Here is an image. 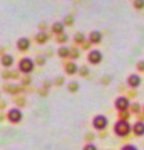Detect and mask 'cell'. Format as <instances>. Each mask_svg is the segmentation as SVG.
<instances>
[{
	"mask_svg": "<svg viewBox=\"0 0 144 150\" xmlns=\"http://www.w3.org/2000/svg\"><path fill=\"white\" fill-rule=\"evenodd\" d=\"M131 130H132L131 124L125 120H119L114 125V133L117 135H119V137H125V135H128L131 133Z\"/></svg>",
	"mask_w": 144,
	"mask_h": 150,
	"instance_id": "1",
	"label": "cell"
},
{
	"mask_svg": "<svg viewBox=\"0 0 144 150\" xmlns=\"http://www.w3.org/2000/svg\"><path fill=\"white\" fill-rule=\"evenodd\" d=\"M93 125H94L95 129L101 130L108 125V119H106L104 115H98L94 118V120H93Z\"/></svg>",
	"mask_w": 144,
	"mask_h": 150,
	"instance_id": "2",
	"label": "cell"
},
{
	"mask_svg": "<svg viewBox=\"0 0 144 150\" xmlns=\"http://www.w3.org/2000/svg\"><path fill=\"white\" fill-rule=\"evenodd\" d=\"M19 69L21 70L23 73H30L31 70L34 69L33 60H31V59H28V58L23 59L21 62H20V64H19Z\"/></svg>",
	"mask_w": 144,
	"mask_h": 150,
	"instance_id": "3",
	"label": "cell"
},
{
	"mask_svg": "<svg viewBox=\"0 0 144 150\" xmlns=\"http://www.w3.org/2000/svg\"><path fill=\"white\" fill-rule=\"evenodd\" d=\"M129 106H131V104H129V100L127 99V98L120 96V98H118V99L115 100V108H117L118 110H120V111H125Z\"/></svg>",
	"mask_w": 144,
	"mask_h": 150,
	"instance_id": "4",
	"label": "cell"
},
{
	"mask_svg": "<svg viewBox=\"0 0 144 150\" xmlns=\"http://www.w3.org/2000/svg\"><path fill=\"white\" fill-rule=\"evenodd\" d=\"M8 118L9 120L11 121V123H18V121H20L23 115H21V111L18 110V109H11L10 111L8 112Z\"/></svg>",
	"mask_w": 144,
	"mask_h": 150,
	"instance_id": "5",
	"label": "cell"
},
{
	"mask_svg": "<svg viewBox=\"0 0 144 150\" xmlns=\"http://www.w3.org/2000/svg\"><path fill=\"white\" fill-rule=\"evenodd\" d=\"M88 59H89V62L92 64H98V63L101 62L103 55H101V53L98 50H93V51H90V54L88 55Z\"/></svg>",
	"mask_w": 144,
	"mask_h": 150,
	"instance_id": "6",
	"label": "cell"
},
{
	"mask_svg": "<svg viewBox=\"0 0 144 150\" xmlns=\"http://www.w3.org/2000/svg\"><path fill=\"white\" fill-rule=\"evenodd\" d=\"M140 83H142L140 76L137 75V74H132L131 76L128 78V85L131 88H138L139 85H140Z\"/></svg>",
	"mask_w": 144,
	"mask_h": 150,
	"instance_id": "7",
	"label": "cell"
},
{
	"mask_svg": "<svg viewBox=\"0 0 144 150\" xmlns=\"http://www.w3.org/2000/svg\"><path fill=\"white\" fill-rule=\"evenodd\" d=\"M133 131H134V134L135 135H138V137L144 135V123L143 121H137V123L134 124V126H133Z\"/></svg>",
	"mask_w": 144,
	"mask_h": 150,
	"instance_id": "8",
	"label": "cell"
},
{
	"mask_svg": "<svg viewBox=\"0 0 144 150\" xmlns=\"http://www.w3.org/2000/svg\"><path fill=\"white\" fill-rule=\"evenodd\" d=\"M89 39L92 43H100L101 41V34L99 31H92L90 33V35H89Z\"/></svg>",
	"mask_w": 144,
	"mask_h": 150,
	"instance_id": "9",
	"label": "cell"
},
{
	"mask_svg": "<svg viewBox=\"0 0 144 150\" xmlns=\"http://www.w3.org/2000/svg\"><path fill=\"white\" fill-rule=\"evenodd\" d=\"M29 40L25 39V38H23V39H20L19 41H18V48H19L20 50H26V49H29Z\"/></svg>",
	"mask_w": 144,
	"mask_h": 150,
	"instance_id": "10",
	"label": "cell"
},
{
	"mask_svg": "<svg viewBox=\"0 0 144 150\" xmlns=\"http://www.w3.org/2000/svg\"><path fill=\"white\" fill-rule=\"evenodd\" d=\"M1 63L4 67H11L13 65V56L11 55H4L3 59H1Z\"/></svg>",
	"mask_w": 144,
	"mask_h": 150,
	"instance_id": "11",
	"label": "cell"
},
{
	"mask_svg": "<svg viewBox=\"0 0 144 150\" xmlns=\"http://www.w3.org/2000/svg\"><path fill=\"white\" fill-rule=\"evenodd\" d=\"M65 71H67L68 74H74V73L77 71V65L74 64V63H69V64H67Z\"/></svg>",
	"mask_w": 144,
	"mask_h": 150,
	"instance_id": "12",
	"label": "cell"
},
{
	"mask_svg": "<svg viewBox=\"0 0 144 150\" xmlns=\"http://www.w3.org/2000/svg\"><path fill=\"white\" fill-rule=\"evenodd\" d=\"M64 30V25L60 24V23H54L53 24V31L57 33V34H60V33H63Z\"/></svg>",
	"mask_w": 144,
	"mask_h": 150,
	"instance_id": "13",
	"label": "cell"
},
{
	"mask_svg": "<svg viewBox=\"0 0 144 150\" xmlns=\"http://www.w3.org/2000/svg\"><path fill=\"white\" fill-rule=\"evenodd\" d=\"M46 39H48V35H46L45 33H39V34L36 35V40H38V43H45Z\"/></svg>",
	"mask_w": 144,
	"mask_h": 150,
	"instance_id": "14",
	"label": "cell"
},
{
	"mask_svg": "<svg viewBox=\"0 0 144 150\" xmlns=\"http://www.w3.org/2000/svg\"><path fill=\"white\" fill-rule=\"evenodd\" d=\"M59 55L62 56V58H65V56H68L69 55V50H68V48H65V46H62V48L59 49Z\"/></svg>",
	"mask_w": 144,
	"mask_h": 150,
	"instance_id": "15",
	"label": "cell"
},
{
	"mask_svg": "<svg viewBox=\"0 0 144 150\" xmlns=\"http://www.w3.org/2000/svg\"><path fill=\"white\" fill-rule=\"evenodd\" d=\"M134 8H137V9H143L144 8V1L143 0H137V1H134Z\"/></svg>",
	"mask_w": 144,
	"mask_h": 150,
	"instance_id": "16",
	"label": "cell"
},
{
	"mask_svg": "<svg viewBox=\"0 0 144 150\" xmlns=\"http://www.w3.org/2000/svg\"><path fill=\"white\" fill-rule=\"evenodd\" d=\"M64 21H65V24L72 25V24H73V21H74V19H73L72 15H68V16H65V19H64Z\"/></svg>",
	"mask_w": 144,
	"mask_h": 150,
	"instance_id": "17",
	"label": "cell"
},
{
	"mask_svg": "<svg viewBox=\"0 0 144 150\" xmlns=\"http://www.w3.org/2000/svg\"><path fill=\"white\" fill-rule=\"evenodd\" d=\"M68 88H69V90H70V91H77L78 89H79V86H78V84H77V83H72Z\"/></svg>",
	"mask_w": 144,
	"mask_h": 150,
	"instance_id": "18",
	"label": "cell"
},
{
	"mask_svg": "<svg viewBox=\"0 0 144 150\" xmlns=\"http://www.w3.org/2000/svg\"><path fill=\"white\" fill-rule=\"evenodd\" d=\"M122 150H138V148L137 146H134V145H125V146H123L122 148Z\"/></svg>",
	"mask_w": 144,
	"mask_h": 150,
	"instance_id": "19",
	"label": "cell"
},
{
	"mask_svg": "<svg viewBox=\"0 0 144 150\" xmlns=\"http://www.w3.org/2000/svg\"><path fill=\"white\" fill-rule=\"evenodd\" d=\"M137 69L139 71H144V60H142V62H139L137 64Z\"/></svg>",
	"mask_w": 144,
	"mask_h": 150,
	"instance_id": "20",
	"label": "cell"
},
{
	"mask_svg": "<svg viewBox=\"0 0 144 150\" xmlns=\"http://www.w3.org/2000/svg\"><path fill=\"white\" fill-rule=\"evenodd\" d=\"M120 116H122V119H120V120H125V121H127V119L129 118V114L127 111H122V115H120Z\"/></svg>",
	"mask_w": 144,
	"mask_h": 150,
	"instance_id": "21",
	"label": "cell"
},
{
	"mask_svg": "<svg viewBox=\"0 0 144 150\" xmlns=\"http://www.w3.org/2000/svg\"><path fill=\"white\" fill-rule=\"evenodd\" d=\"M84 150H96V148H95L93 144H88L87 146L84 148Z\"/></svg>",
	"mask_w": 144,
	"mask_h": 150,
	"instance_id": "22",
	"label": "cell"
},
{
	"mask_svg": "<svg viewBox=\"0 0 144 150\" xmlns=\"http://www.w3.org/2000/svg\"><path fill=\"white\" fill-rule=\"evenodd\" d=\"M83 39H84L83 34H77V36H75V40L77 41H83Z\"/></svg>",
	"mask_w": 144,
	"mask_h": 150,
	"instance_id": "23",
	"label": "cell"
},
{
	"mask_svg": "<svg viewBox=\"0 0 144 150\" xmlns=\"http://www.w3.org/2000/svg\"><path fill=\"white\" fill-rule=\"evenodd\" d=\"M80 73H82L83 76H85V75H88V73H89V70H88L87 68H83V69L80 70Z\"/></svg>",
	"mask_w": 144,
	"mask_h": 150,
	"instance_id": "24",
	"label": "cell"
},
{
	"mask_svg": "<svg viewBox=\"0 0 144 150\" xmlns=\"http://www.w3.org/2000/svg\"><path fill=\"white\" fill-rule=\"evenodd\" d=\"M132 109H133V111H139V104H137V103H135V104H133L132 105Z\"/></svg>",
	"mask_w": 144,
	"mask_h": 150,
	"instance_id": "25",
	"label": "cell"
},
{
	"mask_svg": "<svg viewBox=\"0 0 144 150\" xmlns=\"http://www.w3.org/2000/svg\"><path fill=\"white\" fill-rule=\"evenodd\" d=\"M72 54H73V55H72L73 58H78V56H79V51H78V50H73Z\"/></svg>",
	"mask_w": 144,
	"mask_h": 150,
	"instance_id": "26",
	"label": "cell"
},
{
	"mask_svg": "<svg viewBox=\"0 0 144 150\" xmlns=\"http://www.w3.org/2000/svg\"><path fill=\"white\" fill-rule=\"evenodd\" d=\"M67 40V36H60L58 38V41H65Z\"/></svg>",
	"mask_w": 144,
	"mask_h": 150,
	"instance_id": "27",
	"label": "cell"
}]
</instances>
